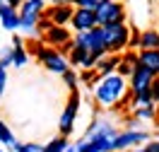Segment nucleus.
I'll return each mask as SVG.
<instances>
[{
  "instance_id": "10",
  "label": "nucleus",
  "mask_w": 159,
  "mask_h": 152,
  "mask_svg": "<svg viewBox=\"0 0 159 152\" xmlns=\"http://www.w3.org/2000/svg\"><path fill=\"white\" fill-rule=\"evenodd\" d=\"M138 65L147 68L154 77H159V48H140Z\"/></svg>"
},
{
  "instance_id": "5",
  "label": "nucleus",
  "mask_w": 159,
  "mask_h": 152,
  "mask_svg": "<svg viewBox=\"0 0 159 152\" xmlns=\"http://www.w3.org/2000/svg\"><path fill=\"white\" fill-rule=\"evenodd\" d=\"M94 15H97L99 27H106V24H113V22H125V7L120 5V0H104Z\"/></svg>"
},
{
  "instance_id": "8",
  "label": "nucleus",
  "mask_w": 159,
  "mask_h": 152,
  "mask_svg": "<svg viewBox=\"0 0 159 152\" xmlns=\"http://www.w3.org/2000/svg\"><path fill=\"white\" fill-rule=\"evenodd\" d=\"M70 27H72L75 31H87V29H94V27H99V24H97V15H94V10L75 7L72 17H70Z\"/></svg>"
},
{
  "instance_id": "7",
  "label": "nucleus",
  "mask_w": 159,
  "mask_h": 152,
  "mask_svg": "<svg viewBox=\"0 0 159 152\" xmlns=\"http://www.w3.org/2000/svg\"><path fill=\"white\" fill-rule=\"evenodd\" d=\"M152 80H154V75L147 70V68H142V65H135L133 72H130L128 77V90L135 94V92H142V90H149L152 87Z\"/></svg>"
},
{
  "instance_id": "26",
  "label": "nucleus",
  "mask_w": 159,
  "mask_h": 152,
  "mask_svg": "<svg viewBox=\"0 0 159 152\" xmlns=\"http://www.w3.org/2000/svg\"><path fill=\"white\" fill-rule=\"evenodd\" d=\"M116 72H118L120 77H125V80H128V77H130V72H133V65H130V63H125L123 58H120V63L116 65Z\"/></svg>"
},
{
  "instance_id": "11",
  "label": "nucleus",
  "mask_w": 159,
  "mask_h": 152,
  "mask_svg": "<svg viewBox=\"0 0 159 152\" xmlns=\"http://www.w3.org/2000/svg\"><path fill=\"white\" fill-rule=\"evenodd\" d=\"M20 10L17 7H12L7 2H0V24L5 27V29L10 31H17L20 29Z\"/></svg>"
},
{
  "instance_id": "24",
  "label": "nucleus",
  "mask_w": 159,
  "mask_h": 152,
  "mask_svg": "<svg viewBox=\"0 0 159 152\" xmlns=\"http://www.w3.org/2000/svg\"><path fill=\"white\" fill-rule=\"evenodd\" d=\"M77 77H80V82H87V85H94V82L99 80V75H97V70H94V68H87V70H82Z\"/></svg>"
},
{
  "instance_id": "15",
  "label": "nucleus",
  "mask_w": 159,
  "mask_h": 152,
  "mask_svg": "<svg viewBox=\"0 0 159 152\" xmlns=\"http://www.w3.org/2000/svg\"><path fill=\"white\" fill-rule=\"evenodd\" d=\"M27 58H29V53L24 48V41L20 36H15L12 39V65L15 68H22V65H27Z\"/></svg>"
},
{
  "instance_id": "14",
  "label": "nucleus",
  "mask_w": 159,
  "mask_h": 152,
  "mask_svg": "<svg viewBox=\"0 0 159 152\" xmlns=\"http://www.w3.org/2000/svg\"><path fill=\"white\" fill-rule=\"evenodd\" d=\"M120 63V53H106V56H101L99 61L94 63V70L99 77L104 75H111V72H116V65Z\"/></svg>"
},
{
  "instance_id": "23",
  "label": "nucleus",
  "mask_w": 159,
  "mask_h": 152,
  "mask_svg": "<svg viewBox=\"0 0 159 152\" xmlns=\"http://www.w3.org/2000/svg\"><path fill=\"white\" fill-rule=\"evenodd\" d=\"M60 77L65 80V85H68V90H70V92H72V90H77V82H80V77L75 75V70H72V68H68V70L63 72Z\"/></svg>"
},
{
  "instance_id": "33",
  "label": "nucleus",
  "mask_w": 159,
  "mask_h": 152,
  "mask_svg": "<svg viewBox=\"0 0 159 152\" xmlns=\"http://www.w3.org/2000/svg\"><path fill=\"white\" fill-rule=\"evenodd\" d=\"M80 152H84V147H82V150H80Z\"/></svg>"
},
{
  "instance_id": "13",
  "label": "nucleus",
  "mask_w": 159,
  "mask_h": 152,
  "mask_svg": "<svg viewBox=\"0 0 159 152\" xmlns=\"http://www.w3.org/2000/svg\"><path fill=\"white\" fill-rule=\"evenodd\" d=\"M147 140V133H140V131H128V133H118L116 135V142H113V152L116 150H125L130 145H138V142Z\"/></svg>"
},
{
  "instance_id": "31",
  "label": "nucleus",
  "mask_w": 159,
  "mask_h": 152,
  "mask_svg": "<svg viewBox=\"0 0 159 152\" xmlns=\"http://www.w3.org/2000/svg\"><path fill=\"white\" fill-rule=\"evenodd\" d=\"M5 82H7V72H5V68H0V94L5 92Z\"/></svg>"
},
{
  "instance_id": "1",
  "label": "nucleus",
  "mask_w": 159,
  "mask_h": 152,
  "mask_svg": "<svg viewBox=\"0 0 159 152\" xmlns=\"http://www.w3.org/2000/svg\"><path fill=\"white\" fill-rule=\"evenodd\" d=\"M128 92V80L120 77L118 72H111V75H104L97 80V90H94V97L101 106H116L123 94Z\"/></svg>"
},
{
  "instance_id": "29",
  "label": "nucleus",
  "mask_w": 159,
  "mask_h": 152,
  "mask_svg": "<svg viewBox=\"0 0 159 152\" xmlns=\"http://www.w3.org/2000/svg\"><path fill=\"white\" fill-rule=\"evenodd\" d=\"M149 90H152V101H154V104H159V77H154V80H152V87H149Z\"/></svg>"
},
{
  "instance_id": "18",
  "label": "nucleus",
  "mask_w": 159,
  "mask_h": 152,
  "mask_svg": "<svg viewBox=\"0 0 159 152\" xmlns=\"http://www.w3.org/2000/svg\"><path fill=\"white\" fill-rule=\"evenodd\" d=\"M147 104H154V101H152V90H142V92H135V94H133V109L147 106Z\"/></svg>"
},
{
  "instance_id": "27",
  "label": "nucleus",
  "mask_w": 159,
  "mask_h": 152,
  "mask_svg": "<svg viewBox=\"0 0 159 152\" xmlns=\"http://www.w3.org/2000/svg\"><path fill=\"white\" fill-rule=\"evenodd\" d=\"M128 48H140V31H138V29H133V31H130Z\"/></svg>"
},
{
  "instance_id": "17",
  "label": "nucleus",
  "mask_w": 159,
  "mask_h": 152,
  "mask_svg": "<svg viewBox=\"0 0 159 152\" xmlns=\"http://www.w3.org/2000/svg\"><path fill=\"white\" fill-rule=\"evenodd\" d=\"M140 48H159V31H140Z\"/></svg>"
},
{
  "instance_id": "6",
  "label": "nucleus",
  "mask_w": 159,
  "mask_h": 152,
  "mask_svg": "<svg viewBox=\"0 0 159 152\" xmlns=\"http://www.w3.org/2000/svg\"><path fill=\"white\" fill-rule=\"evenodd\" d=\"M80 111V92L72 90L70 92V99L65 104V111L60 113V121H58V128H60V135H65L68 138L70 133L75 131V116Z\"/></svg>"
},
{
  "instance_id": "20",
  "label": "nucleus",
  "mask_w": 159,
  "mask_h": 152,
  "mask_svg": "<svg viewBox=\"0 0 159 152\" xmlns=\"http://www.w3.org/2000/svg\"><path fill=\"white\" fill-rule=\"evenodd\" d=\"M65 147H68V138L60 135V138H56V140H51L48 145H43V152H63Z\"/></svg>"
},
{
  "instance_id": "19",
  "label": "nucleus",
  "mask_w": 159,
  "mask_h": 152,
  "mask_svg": "<svg viewBox=\"0 0 159 152\" xmlns=\"http://www.w3.org/2000/svg\"><path fill=\"white\" fill-rule=\"evenodd\" d=\"M135 118H142V121H154V118H157V109H154V104L138 106V109H135Z\"/></svg>"
},
{
  "instance_id": "32",
  "label": "nucleus",
  "mask_w": 159,
  "mask_h": 152,
  "mask_svg": "<svg viewBox=\"0 0 159 152\" xmlns=\"http://www.w3.org/2000/svg\"><path fill=\"white\" fill-rule=\"evenodd\" d=\"M51 2H53V5H72L75 0H51Z\"/></svg>"
},
{
  "instance_id": "4",
  "label": "nucleus",
  "mask_w": 159,
  "mask_h": 152,
  "mask_svg": "<svg viewBox=\"0 0 159 152\" xmlns=\"http://www.w3.org/2000/svg\"><path fill=\"white\" fill-rule=\"evenodd\" d=\"M72 44H75L77 48L92 51V53L97 56V61H99L101 56L109 53V51H106V44H104V31H101V27H94V29H87V31H77V34L72 36Z\"/></svg>"
},
{
  "instance_id": "12",
  "label": "nucleus",
  "mask_w": 159,
  "mask_h": 152,
  "mask_svg": "<svg viewBox=\"0 0 159 152\" xmlns=\"http://www.w3.org/2000/svg\"><path fill=\"white\" fill-rule=\"evenodd\" d=\"M43 12L53 20V24H65V27H68L70 17H72V12H75V5H51V7H46Z\"/></svg>"
},
{
  "instance_id": "21",
  "label": "nucleus",
  "mask_w": 159,
  "mask_h": 152,
  "mask_svg": "<svg viewBox=\"0 0 159 152\" xmlns=\"http://www.w3.org/2000/svg\"><path fill=\"white\" fill-rule=\"evenodd\" d=\"M0 142L15 147V135H12V131L7 128V123H5V121H0Z\"/></svg>"
},
{
  "instance_id": "2",
  "label": "nucleus",
  "mask_w": 159,
  "mask_h": 152,
  "mask_svg": "<svg viewBox=\"0 0 159 152\" xmlns=\"http://www.w3.org/2000/svg\"><path fill=\"white\" fill-rule=\"evenodd\" d=\"M29 53H34L41 63H43V68L51 72H56V75H63V72L70 68L68 63V56L65 53H60L58 48H53V46H43V44H31Z\"/></svg>"
},
{
  "instance_id": "25",
  "label": "nucleus",
  "mask_w": 159,
  "mask_h": 152,
  "mask_svg": "<svg viewBox=\"0 0 159 152\" xmlns=\"http://www.w3.org/2000/svg\"><path fill=\"white\" fill-rule=\"evenodd\" d=\"M101 2H104V0H75L72 5H75V7H84V10H94L97 12Z\"/></svg>"
},
{
  "instance_id": "16",
  "label": "nucleus",
  "mask_w": 159,
  "mask_h": 152,
  "mask_svg": "<svg viewBox=\"0 0 159 152\" xmlns=\"http://www.w3.org/2000/svg\"><path fill=\"white\" fill-rule=\"evenodd\" d=\"M46 10V0H22L20 15H31V17H41V12Z\"/></svg>"
},
{
  "instance_id": "34",
  "label": "nucleus",
  "mask_w": 159,
  "mask_h": 152,
  "mask_svg": "<svg viewBox=\"0 0 159 152\" xmlns=\"http://www.w3.org/2000/svg\"><path fill=\"white\" fill-rule=\"evenodd\" d=\"M0 2H2V0H0Z\"/></svg>"
},
{
  "instance_id": "3",
  "label": "nucleus",
  "mask_w": 159,
  "mask_h": 152,
  "mask_svg": "<svg viewBox=\"0 0 159 152\" xmlns=\"http://www.w3.org/2000/svg\"><path fill=\"white\" fill-rule=\"evenodd\" d=\"M101 31H104V44H106V51H109V53H123V51H128L130 27L125 22L106 24V27H101Z\"/></svg>"
},
{
  "instance_id": "28",
  "label": "nucleus",
  "mask_w": 159,
  "mask_h": 152,
  "mask_svg": "<svg viewBox=\"0 0 159 152\" xmlns=\"http://www.w3.org/2000/svg\"><path fill=\"white\" fill-rule=\"evenodd\" d=\"M7 65H12V48L5 51V53L0 56V68H5V70H7Z\"/></svg>"
},
{
  "instance_id": "35",
  "label": "nucleus",
  "mask_w": 159,
  "mask_h": 152,
  "mask_svg": "<svg viewBox=\"0 0 159 152\" xmlns=\"http://www.w3.org/2000/svg\"><path fill=\"white\" fill-rule=\"evenodd\" d=\"M0 152H2V150H0Z\"/></svg>"
},
{
  "instance_id": "22",
  "label": "nucleus",
  "mask_w": 159,
  "mask_h": 152,
  "mask_svg": "<svg viewBox=\"0 0 159 152\" xmlns=\"http://www.w3.org/2000/svg\"><path fill=\"white\" fill-rule=\"evenodd\" d=\"M15 152H43V145H39V142H15V147H12Z\"/></svg>"
},
{
  "instance_id": "9",
  "label": "nucleus",
  "mask_w": 159,
  "mask_h": 152,
  "mask_svg": "<svg viewBox=\"0 0 159 152\" xmlns=\"http://www.w3.org/2000/svg\"><path fill=\"white\" fill-rule=\"evenodd\" d=\"M41 39H43V44L58 48V46H63V44H68V41L72 39V34H70V29L65 27V24H53L51 29H46L43 34H41Z\"/></svg>"
},
{
  "instance_id": "30",
  "label": "nucleus",
  "mask_w": 159,
  "mask_h": 152,
  "mask_svg": "<svg viewBox=\"0 0 159 152\" xmlns=\"http://www.w3.org/2000/svg\"><path fill=\"white\" fill-rule=\"evenodd\" d=\"M145 152H159V140H149L147 147H142Z\"/></svg>"
}]
</instances>
